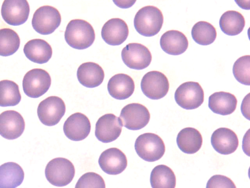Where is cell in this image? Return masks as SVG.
Returning <instances> with one entry per match:
<instances>
[{"instance_id": "8", "label": "cell", "mask_w": 250, "mask_h": 188, "mask_svg": "<svg viewBox=\"0 0 250 188\" xmlns=\"http://www.w3.org/2000/svg\"><path fill=\"white\" fill-rule=\"evenodd\" d=\"M65 110V103L61 98L50 96L39 103L37 114L42 124L52 126L59 123L64 115Z\"/></svg>"}, {"instance_id": "24", "label": "cell", "mask_w": 250, "mask_h": 188, "mask_svg": "<svg viewBox=\"0 0 250 188\" xmlns=\"http://www.w3.org/2000/svg\"><path fill=\"white\" fill-rule=\"evenodd\" d=\"M179 149L186 154H194L201 148L203 139L200 132L192 127H186L178 134L176 139Z\"/></svg>"}, {"instance_id": "5", "label": "cell", "mask_w": 250, "mask_h": 188, "mask_svg": "<svg viewBox=\"0 0 250 188\" xmlns=\"http://www.w3.org/2000/svg\"><path fill=\"white\" fill-rule=\"evenodd\" d=\"M61 23V16L59 11L50 5H44L37 9L32 20L34 29L42 35L52 33Z\"/></svg>"}, {"instance_id": "29", "label": "cell", "mask_w": 250, "mask_h": 188, "mask_svg": "<svg viewBox=\"0 0 250 188\" xmlns=\"http://www.w3.org/2000/svg\"><path fill=\"white\" fill-rule=\"evenodd\" d=\"M21 98L19 86L15 82L9 80L0 81V106H16Z\"/></svg>"}, {"instance_id": "28", "label": "cell", "mask_w": 250, "mask_h": 188, "mask_svg": "<svg viewBox=\"0 0 250 188\" xmlns=\"http://www.w3.org/2000/svg\"><path fill=\"white\" fill-rule=\"evenodd\" d=\"M191 33L193 40L198 44L203 46L212 44L217 36L215 28L206 21H199L194 24Z\"/></svg>"}, {"instance_id": "21", "label": "cell", "mask_w": 250, "mask_h": 188, "mask_svg": "<svg viewBox=\"0 0 250 188\" xmlns=\"http://www.w3.org/2000/svg\"><path fill=\"white\" fill-rule=\"evenodd\" d=\"M160 44L166 53L178 55L185 52L188 47V42L184 33L178 30H171L162 35Z\"/></svg>"}, {"instance_id": "23", "label": "cell", "mask_w": 250, "mask_h": 188, "mask_svg": "<svg viewBox=\"0 0 250 188\" xmlns=\"http://www.w3.org/2000/svg\"><path fill=\"white\" fill-rule=\"evenodd\" d=\"M237 100L232 94L217 92L209 96L208 106L214 113L225 116L232 114L236 109Z\"/></svg>"}, {"instance_id": "2", "label": "cell", "mask_w": 250, "mask_h": 188, "mask_svg": "<svg viewBox=\"0 0 250 188\" xmlns=\"http://www.w3.org/2000/svg\"><path fill=\"white\" fill-rule=\"evenodd\" d=\"M164 22L161 11L157 7L147 5L141 8L134 19V25L141 35L151 37L160 31Z\"/></svg>"}, {"instance_id": "27", "label": "cell", "mask_w": 250, "mask_h": 188, "mask_svg": "<svg viewBox=\"0 0 250 188\" xmlns=\"http://www.w3.org/2000/svg\"><path fill=\"white\" fill-rule=\"evenodd\" d=\"M150 182L152 188H175L176 176L169 167L160 164L152 169Z\"/></svg>"}, {"instance_id": "32", "label": "cell", "mask_w": 250, "mask_h": 188, "mask_svg": "<svg viewBox=\"0 0 250 188\" xmlns=\"http://www.w3.org/2000/svg\"><path fill=\"white\" fill-rule=\"evenodd\" d=\"M75 188H105L104 179L93 172H86L78 180Z\"/></svg>"}, {"instance_id": "14", "label": "cell", "mask_w": 250, "mask_h": 188, "mask_svg": "<svg viewBox=\"0 0 250 188\" xmlns=\"http://www.w3.org/2000/svg\"><path fill=\"white\" fill-rule=\"evenodd\" d=\"M25 128V122L18 112L8 110L0 114V135L7 140L20 137Z\"/></svg>"}, {"instance_id": "19", "label": "cell", "mask_w": 250, "mask_h": 188, "mask_svg": "<svg viewBox=\"0 0 250 188\" xmlns=\"http://www.w3.org/2000/svg\"><path fill=\"white\" fill-rule=\"evenodd\" d=\"M135 84L128 75L119 73L113 75L107 83V90L113 98L123 100L129 98L133 93Z\"/></svg>"}, {"instance_id": "6", "label": "cell", "mask_w": 250, "mask_h": 188, "mask_svg": "<svg viewBox=\"0 0 250 188\" xmlns=\"http://www.w3.org/2000/svg\"><path fill=\"white\" fill-rule=\"evenodd\" d=\"M51 84L49 74L42 69H33L28 71L22 80L23 92L28 96L38 98L49 90Z\"/></svg>"}, {"instance_id": "18", "label": "cell", "mask_w": 250, "mask_h": 188, "mask_svg": "<svg viewBox=\"0 0 250 188\" xmlns=\"http://www.w3.org/2000/svg\"><path fill=\"white\" fill-rule=\"evenodd\" d=\"M211 144L218 153L229 155L233 153L238 146L237 135L232 130L221 127L215 130L211 136Z\"/></svg>"}, {"instance_id": "9", "label": "cell", "mask_w": 250, "mask_h": 188, "mask_svg": "<svg viewBox=\"0 0 250 188\" xmlns=\"http://www.w3.org/2000/svg\"><path fill=\"white\" fill-rule=\"evenodd\" d=\"M143 94L151 99H159L168 93L169 84L167 76L162 72L152 70L146 73L141 82Z\"/></svg>"}, {"instance_id": "13", "label": "cell", "mask_w": 250, "mask_h": 188, "mask_svg": "<svg viewBox=\"0 0 250 188\" xmlns=\"http://www.w3.org/2000/svg\"><path fill=\"white\" fill-rule=\"evenodd\" d=\"M29 12V5L25 0H5L1 8L4 21L14 26L24 24L28 18Z\"/></svg>"}, {"instance_id": "3", "label": "cell", "mask_w": 250, "mask_h": 188, "mask_svg": "<svg viewBox=\"0 0 250 188\" xmlns=\"http://www.w3.org/2000/svg\"><path fill=\"white\" fill-rule=\"evenodd\" d=\"M134 147L138 155L149 162L160 159L166 150L161 138L152 133H146L139 136L136 140Z\"/></svg>"}, {"instance_id": "11", "label": "cell", "mask_w": 250, "mask_h": 188, "mask_svg": "<svg viewBox=\"0 0 250 188\" xmlns=\"http://www.w3.org/2000/svg\"><path fill=\"white\" fill-rule=\"evenodd\" d=\"M121 56L127 67L137 70L147 68L152 60L149 50L144 45L136 43L126 45L122 49Z\"/></svg>"}, {"instance_id": "15", "label": "cell", "mask_w": 250, "mask_h": 188, "mask_svg": "<svg viewBox=\"0 0 250 188\" xmlns=\"http://www.w3.org/2000/svg\"><path fill=\"white\" fill-rule=\"evenodd\" d=\"M91 124L88 118L84 114L77 112L70 115L63 126L65 135L73 141H80L89 135Z\"/></svg>"}, {"instance_id": "10", "label": "cell", "mask_w": 250, "mask_h": 188, "mask_svg": "<svg viewBox=\"0 0 250 188\" xmlns=\"http://www.w3.org/2000/svg\"><path fill=\"white\" fill-rule=\"evenodd\" d=\"M150 118L146 107L138 103H132L125 106L122 109L119 117L123 126L131 130H138L145 127Z\"/></svg>"}, {"instance_id": "25", "label": "cell", "mask_w": 250, "mask_h": 188, "mask_svg": "<svg viewBox=\"0 0 250 188\" xmlns=\"http://www.w3.org/2000/svg\"><path fill=\"white\" fill-rule=\"evenodd\" d=\"M21 167L14 162L5 163L0 166V188H16L24 179Z\"/></svg>"}, {"instance_id": "1", "label": "cell", "mask_w": 250, "mask_h": 188, "mask_svg": "<svg viewBox=\"0 0 250 188\" xmlns=\"http://www.w3.org/2000/svg\"><path fill=\"white\" fill-rule=\"evenodd\" d=\"M64 38L72 48L84 49L93 43L95 33L93 27L88 22L82 19H74L67 24Z\"/></svg>"}, {"instance_id": "20", "label": "cell", "mask_w": 250, "mask_h": 188, "mask_svg": "<svg viewBox=\"0 0 250 188\" xmlns=\"http://www.w3.org/2000/svg\"><path fill=\"white\" fill-rule=\"evenodd\" d=\"M77 76L82 85L92 88L102 84L104 77V72L99 64L89 62L83 63L79 67Z\"/></svg>"}, {"instance_id": "17", "label": "cell", "mask_w": 250, "mask_h": 188, "mask_svg": "<svg viewBox=\"0 0 250 188\" xmlns=\"http://www.w3.org/2000/svg\"><path fill=\"white\" fill-rule=\"evenodd\" d=\"M129 30L126 23L120 18H112L103 26L101 36L104 41L111 46H118L127 39Z\"/></svg>"}, {"instance_id": "12", "label": "cell", "mask_w": 250, "mask_h": 188, "mask_svg": "<svg viewBox=\"0 0 250 188\" xmlns=\"http://www.w3.org/2000/svg\"><path fill=\"white\" fill-rule=\"evenodd\" d=\"M122 126L119 117L113 114H106L98 119L96 123L95 135L101 142H110L120 136Z\"/></svg>"}, {"instance_id": "16", "label": "cell", "mask_w": 250, "mask_h": 188, "mask_svg": "<svg viewBox=\"0 0 250 188\" xmlns=\"http://www.w3.org/2000/svg\"><path fill=\"white\" fill-rule=\"evenodd\" d=\"M98 163L101 168L109 175H117L126 167L127 160L125 155L120 149L109 148L100 155Z\"/></svg>"}, {"instance_id": "26", "label": "cell", "mask_w": 250, "mask_h": 188, "mask_svg": "<svg viewBox=\"0 0 250 188\" xmlns=\"http://www.w3.org/2000/svg\"><path fill=\"white\" fill-rule=\"evenodd\" d=\"M219 25L225 34L229 36H235L243 31L245 25V20L240 12L229 10L224 13L221 16Z\"/></svg>"}, {"instance_id": "31", "label": "cell", "mask_w": 250, "mask_h": 188, "mask_svg": "<svg viewBox=\"0 0 250 188\" xmlns=\"http://www.w3.org/2000/svg\"><path fill=\"white\" fill-rule=\"evenodd\" d=\"M232 72L235 78L240 83L250 85V56L240 57L234 62Z\"/></svg>"}, {"instance_id": "22", "label": "cell", "mask_w": 250, "mask_h": 188, "mask_svg": "<svg viewBox=\"0 0 250 188\" xmlns=\"http://www.w3.org/2000/svg\"><path fill=\"white\" fill-rule=\"evenodd\" d=\"M23 52L29 60L38 64L47 63L52 55L51 46L45 40L35 39L28 41L24 46Z\"/></svg>"}, {"instance_id": "33", "label": "cell", "mask_w": 250, "mask_h": 188, "mask_svg": "<svg viewBox=\"0 0 250 188\" xmlns=\"http://www.w3.org/2000/svg\"><path fill=\"white\" fill-rule=\"evenodd\" d=\"M206 188H236L234 182L229 177L215 175L208 180Z\"/></svg>"}, {"instance_id": "4", "label": "cell", "mask_w": 250, "mask_h": 188, "mask_svg": "<svg viewBox=\"0 0 250 188\" xmlns=\"http://www.w3.org/2000/svg\"><path fill=\"white\" fill-rule=\"evenodd\" d=\"M75 173L71 162L64 158H56L50 161L45 169L47 180L52 185L64 187L72 181Z\"/></svg>"}, {"instance_id": "7", "label": "cell", "mask_w": 250, "mask_h": 188, "mask_svg": "<svg viewBox=\"0 0 250 188\" xmlns=\"http://www.w3.org/2000/svg\"><path fill=\"white\" fill-rule=\"evenodd\" d=\"M174 98L181 107L192 110L198 108L203 103L204 93L199 83L188 81L182 83L177 88Z\"/></svg>"}, {"instance_id": "30", "label": "cell", "mask_w": 250, "mask_h": 188, "mask_svg": "<svg viewBox=\"0 0 250 188\" xmlns=\"http://www.w3.org/2000/svg\"><path fill=\"white\" fill-rule=\"evenodd\" d=\"M20 45L18 34L10 28L0 29V56H8L15 53Z\"/></svg>"}, {"instance_id": "34", "label": "cell", "mask_w": 250, "mask_h": 188, "mask_svg": "<svg viewBox=\"0 0 250 188\" xmlns=\"http://www.w3.org/2000/svg\"><path fill=\"white\" fill-rule=\"evenodd\" d=\"M135 0H125V1H113L116 5L122 8H127L131 6L135 2Z\"/></svg>"}]
</instances>
